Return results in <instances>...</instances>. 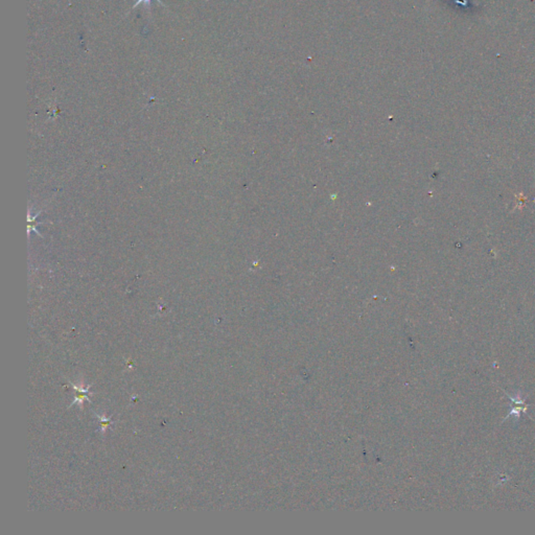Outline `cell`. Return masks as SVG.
I'll use <instances>...</instances> for the list:
<instances>
[{
    "label": "cell",
    "mask_w": 535,
    "mask_h": 535,
    "mask_svg": "<svg viewBox=\"0 0 535 535\" xmlns=\"http://www.w3.org/2000/svg\"><path fill=\"white\" fill-rule=\"evenodd\" d=\"M506 395L509 397L510 402L512 403V409H511V411L509 412L508 415H507V417L505 419H508V417L512 416V415H514L515 417H519L520 413H526L527 412L528 405L526 404V399L525 398H522V396L518 395V394H516L515 396H510L508 393H506Z\"/></svg>",
    "instance_id": "cell-1"
},
{
    "label": "cell",
    "mask_w": 535,
    "mask_h": 535,
    "mask_svg": "<svg viewBox=\"0 0 535 535\" xmlns=\"http://www.w3.org/2000/svg\"><path fill=\"white\" fill-rule=\"evenodd\" d=\"M73 387L74 389L76 390V396H75V402L73 403V405H79L81 408L84 404V400H88L89 403L90 402V398L88 397V392H89V389H90V385L87 387V388H84V386L82 387H78L76 385L73 384Z\"/></svg>",
    "instance_id": "cell-2"
},
{
    "label": "cell",
    "mask_w": 535,
    "mask_h": 535,
    "mask_svg": "<svg viewBox=\"0 0 535 535\" xmlns=\"http://www.w3.org/2000/svg\"><path fill=\"white\" fill-rule=\"evenodd\" d=\"M98 417V420H100V426H101V432L102 433H105V431L109 428V426L112 424L111 421V418L110 417H105V416H100L97 415Z\"/></svg>",
    "instance_id": "cell-3"
},
{
    "label": "cell",
    "mask_w": 535,
    "mask_h": 535,
    "mask_svg": "<svg viewBox=\"0 0 535 535\" xmlns=\"http://www.w3.org/2000/svg\"><path fill=\"white\" fill-rule=\"evenodd\" d=\"M157 2H158V3H160V0H157ZM142 3H143V4H146V5H149V4L151 3V0H137V3H136V4L134 5V7H136L137 5H139V4H142Z\"/></svg>",
    "instance_id": "cell-4"
}]
</instances>
